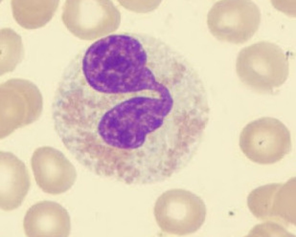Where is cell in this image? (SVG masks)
Returning a JSON list of instances; mask_svg holds the SVG:
<instances>
[{
  "label": "cell",
  "mask_w": 296,
  "mask_h": 237,
  "mask_svg": "<svg viewBox=\"0 0 296 237\" xmlns=\"http://www.w3.org/2000/svg\"><path fill=\"white\" fill-rule=\"evenodd\" d=\"M261 19L259 7L251 1L221 0L210 10L207 23L210 32L217 40L240 44L256 32Z\"/></svg>",
  "instance_id": "obj_4"
},
{
  "label": "cell",
  "mask_w": 296,
  "mask_h": 237,
  "mask_svg": "<svg viewBox=\"0 0 296 237\" xmlns=\"http://www.w3.org/2000/svg\"><path fill=\"white\" fill-rule=\"evenodd\" d=\"M26 236L30 237H66L71 229L70 217L67 210L54 201H43L32 206L23 221Z\"/></svg>",
  "instance_id": "obj_8"
},
{
  "label": "cell",
  "mask_w": 296,
  "mask_h": 237,
  "mask_svg": "<svg viewBox=\"0 0 296 237\" xmlns=\"http://www.w3.org/2000/svg\"><path fill=\"white\" fill-rule=\"evenodd\" d=\"M236 70L240 80L249 89L258 93L272 94L288 77V56L276 44L259 42L240 51Z\"/></svg>",
  "instance_id": "obj_1"
},
{
  "label": "cell",
  "mask_w": 296,
  "mask_h": 237,
  "mask_svg": "<svg viewBox=\"0 0 296 237\" xmlns=\"http://www.w3.org/2000/svg\"><path fill=\"white\" fill-rule=\"evenodd\" d=\"M206 214L202 199L182 189L163 193L157 199L154 208L155 219L162 231L177 236L197 231L204 224Z\"/></svg>",
  "instance_id": "obj_2"
},
{
  "label": "cell",
  "mask_w": 296,
  "mask_h": 237,
  "mask_svg": "<svg viewBox=\"0 0 296 237\" xmlns=\"http://www.w3.org/2000/svg\"><path fill=\"white\" fill-rule=\"evenodd\" d=\"M0 75L13 71L23 59L24 50L21 36L10 28L0 31Z\"/></svg>",
  "instance_id": "obj_11"
},
{
  "label": "cell",
  "mask_w": 296,
  "mask_h": 237,
  "mask_svg": "<svg viewBox=\"0 0 296 237\" xmlns=\"http://www.w3.org/2000/svg\"><path fill=\"white\" fill-rule=\"evenodd\" d=\"M25 164L11 152H0V207L9 211L20 206L30 186Z\"/></svg>",
  "instance_id": "obj_9"
},
{
  "label": "cell",
  "mask_w": 296,
  "mask_h": 237,
  "mask_svg": "<svg viewBox=\"0 0 296 237\" xmlns=\"http://www.w3.org/2000/svg\"><path fill=\"white\" fill-rule=\"evenodd\" d=\"M239 145L242 152L251 161L261 165L273 164L291 152V133L279 120L262 117L244 127L240 135Z\"/></svg>",
  "instance_id": "obj_3"
},
{
  "label": "cell",
  "mask_w": 296,
  "mask_h": 237,
  "mask_svg": "<svg viewBox=\"0 0 296 237\" xmlns=\"http://www.w3.org/2000/svg\"><path fill=\"white\" fill-rule=\"evenodd\" d=\"M37 87L26 79H9L0 85V138L35 122L43 109Z\"/></svg>",
  "instance_id": "obj_5"
},
{
  "label": "cell",
  "mask_w": 296,
  "mask_h": 237,
  "mask_svg": "<svg viewBox=\"0 0 296 237\" xmlns=\"http://www.w3.org/2000/svg\"><path fill=\"white\" fill-rule=\"evenodd\" d=\"M31 164L36 182L46 193L61 194L70 189L75 182L76 176L69 170L64 157L53 147L45 146L37 148Z\"/></svg>",
  "instance_id": "obj_7"
},
{
  "label": "cell",
  "mask_w": 296,
  "mask_h": 237,
  "mask_svg": "<svg viewBox=\"0 0 296 237\" xmlns=\"http://www.w3.org/2000/svg\"><path fill=\"white\" fill-rule=\"evenodd\" d=\"M59 0H12L13 16L17 23L27 29L45 26L52 19Z\"/></svg>",
  "instance_id": "obj_10"
},
{
  "label": "cell",
  "mask_w": 296,
  "mask_h": 237,
  "mask_svg": "<svg viewBox=\"0 0 296 237\" xmlns=\"http://www.w3.org/2000/svg\"><path fill=\"white\" fill-rule=\"evenodd\" d=\"M281 184L274 183L260 187L249 195L247 204L251 211L262 220H270L273 198Z\"/></svg>",
  "instance_id": "obj_12"
},
{
  "label": "cell",
  "mask_w": 296,
  "mask_h": 237,
  "mask_svg": "<svg viewBox=\"0 0 296 237\" xmlns=\"http://www.w3.org/2000/svg\"><path fill=\"white\" fill-rule=\"evenodd\" d=\"M62 19L73 35L92 41L114 32L119 17L110 0H66L62 7Z\"/></svg>",
  "instance_id": "obj_6"
}]
</instances>
